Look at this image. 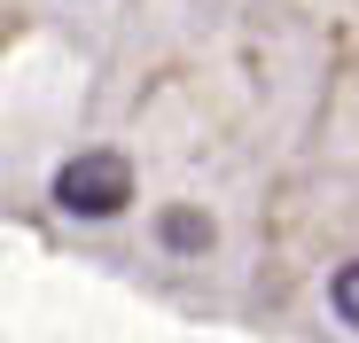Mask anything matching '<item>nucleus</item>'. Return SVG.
<instances>
[{"instance_id":"obj_1","label":"nucleus","mask_w":359,"mask_h":343,"mask_svg":"<svg viewBox=\"0 0 359 343\" xmlns=\"http://www.w3.org/2000/svg\"><path fill=\"white\" fill-rule=\"evenodd\" d=\"M55 203H63L71 218H117V211L133 203V164L117 156V148L71 156L63 172H55Z\"/></svg>"},{"instance_id":"obj_2","label":"nucleus","mask_w":359,"mask_h":343,"mask_svg":"<svg viewBox=\"0 0 359 343\" xmlns=\"http://www.w3.org/2000/svg\"><path fill=\"white\" fill-rule=\"evenodd\" d=\"M164 250H211V218L203 211H164Z\"/></svg>"},{"instance_id":"obj_3","label":"nucleus","mask_w":359,"mask_h":343,"mask_svg":"<svg viewBox=\"0 0 359 343\" xmlns=\"http://www.w3.org/2000/svg\"><path fill=\"white\" fill-rule=\"evenodd\" d=\"M328 304H336V320H344V328H359V265H344V273L328 281Z\"/></svg>"}]
</instances>
